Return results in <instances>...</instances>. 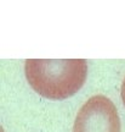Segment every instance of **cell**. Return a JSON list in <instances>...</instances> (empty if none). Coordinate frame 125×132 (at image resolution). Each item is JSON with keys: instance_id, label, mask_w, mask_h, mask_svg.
I'll list each match as a JSON object with an SVG mask.
<instances>
[{"instance_id": "3", "label": "cell", "mask_w": 125, "mask_h": 132, "mask_svg": "<svg viewBox=\"0 0 125 132\" xmlns=\"http://www.w3.org/2000/svg\"><path fill=\"white\" fill-rule=\"evenodd\" d=\"M121 99H123V103L125 105V78L123 82V86H121Z\"/></svg>"}, {"instance_id": "1", "label": "cell", "mask_w": 125, "mask_h": 132, "mask_svg": "<svg viewBox=\"0 0 125 132\" xmlns=\"http://www.w3.org/2000/svg\"><path fill=\"white\" fill-rule=\"evenodd\" d=\"M86 73L88 65L84 59H28L26 61L28 83L37 93L54 100L75 94L83 87Z\"/></svg>"}, {"instance_id": "2", "label": "cell", "mask_w": 125, "mask_h": 132, "mask_svg": "<svg viewBox=\"0 0 125 132\" xmlns=\"http://www.w3.org/2000/svg\"><path fill=\"white\" fill-rule=\"evenodd\" d=\"M73 132H120L117 108L105 95L91 97L79 110Z\"/></svg>"}]
</instances>
